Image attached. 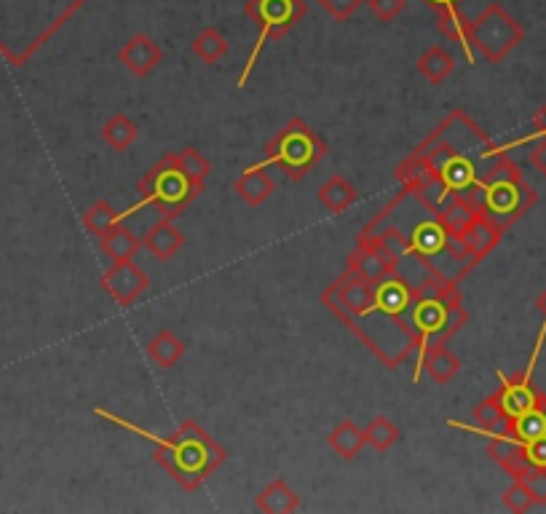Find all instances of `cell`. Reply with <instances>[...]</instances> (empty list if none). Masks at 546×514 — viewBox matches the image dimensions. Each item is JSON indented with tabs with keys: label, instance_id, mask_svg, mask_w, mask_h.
<instances>
[{
	"label": "cell",
	"instance_id": "obj_26",
	"mask_svg": "<svg viewBox=\"0 0 546 514\" xmlns=\"http://www.w3.org/2000/svg\"><path fill=\"white\" fill-rule=\"evenodd\" d=\"M364 6H370L375 19H381L383 25H391V22H397L407 9V0H367Z\"/></svg>",
	"mask_w": 546,
	"mask_h": 514
},
{
	"label": "cell",
	"instance_id": "obj_2",
	"mask_svg": "<svg viewBox=\"0 0 546 514\" xmlns=\"http://www.w3.org/2000/svg\"><path fill=\"white\" fill-rule=\"evenodd\" d=\"M94 415L113 423V426H121L126 432L137 434L142 440L153 442V458L182 490H199L228 458L223 445L207 429H201L196 421H182L174 429V434L158 437L137 423L124 421L121 415H113L105 407H94Z\"/></svg>",
	"mask_w": 546,
	"mask_h": 514
},
{
	"label": "cell",
	"instance_id": "obj_12",
	"mask_svg": "<svg viewBox=\"0 0 546 514\" xmlns=\"http://www.w3.org/2000/svg\"><path fill=\"white\" fill-rule=\"evenodd\" d=\"M233 191H236V196H239L247 207H263L265 201L273 196V191H276V183H273V177L265 172L263 166H249V169H244V172L236 177Z\"/></svg>",
	"mask_w": 546,
	"mask_h": 514
},
{
	"label": "cell",
	"instance_id": "obj_13",
	"mask_svg": "<svg viewBox=\"0 0 546 514\" xmlns=\"http://www.w3.org/2000/svg\"><path fill=\"white\" fill-rule=\"evenodd\" d=\"M255 506L265 514H292L300 509V496L287 485V480L268 482L255 496Z\"/></svg>",
	"mask_w": 546,
	"mask_h": 514
},
{
	"label": "cell",
	"instance_id": "obj_15",
	"mask_svg": "<svg viewBox=\"0 0 546 514\" xmlns=\"http://www.w3.org/2000/svg\"><path fill=\"white\" fill-rule=\"evenodd\" d=\"M316 199H319V204H322L330 215L338 217L343 215L346 209L354 207L356 199H359V191L351 185V180H348L346 175H332L330 180L319 188Z\"/></svg>",
	"mask_w": 546,
	"mask_h": 514
},
{
	"label": "cell",
	"instance_id": "obj_17",
	"mask_svg": "<svg viewBox=\"0 0 546 514\" xmlns=\"http://www.w3.org/2000/svg\"><path fill=\"white\" fill-rule=\"evenodd\" d=\"M100 249L102 255H108L113 263H126V260H134V255L140 252L142 239H137L124 223H118L105 236H100Z\"/></svg>",
	"mask_w": 546,
	"mask_h": 514
},
{
	"label": "cell",
	"instance_id": "obj_27",
	"mask_svg": "<svg viewBox=\"0 0 546 514\" xmlns=\"http://www.w3.org/2000/svg\"><path fill=\"white\" fill-rule=\"evenodd\" d=\"M335 22H348L367 0H316Z\"/></svg>",
	"mask_w": 546,
	"mask_h": 514
},
{
	"label": "cell",
	"instance_id": "obj_1",
	"mask_svg": "<svg viewBox=\"0 0 546 514\" xmlns=\"http://www.w3.org/2000/svg\"><path fill=\"white\" fill-rule=\"evenodd\" d=\"M447 426L490 440V458H496L514 480L530 482L541 504H546V394L528 410L504 418L496 429L482 432L461 421H447Z\"/></svg>",
	"mask_w": 546,
	"mask_h": 514
},
{
	"label": "cell",
	"instance_id": "obj_22",
	"mask_svg": "<svg viewBox=\"0 0 546 514\" xmlns=\"http://www.w3.org/2000/svg\"><path fill=\"white\" fill-rule=\"evenodd\" d=\"M174 164L180 166V172L188 180H191L196 188H204V183L209 180V175H212V164L207 161V156L201 153V150L196 148H185L180 150V153H172Z\"/></svg>",
	"mask_w": 546,
	"mask_h": 514
},
{
	"label": "cell",
	"instance_id": "obj_8",
	"mask_svg": "<svg viewBox=\"0 0 546 514\" xmlns=\"http://www.w3.org/2000/svg\"><path fill=\"white\" fill-rule=\"evenodd\" d=\"M100 287L116 300L118 306L129 308L148 292L150 276L137 263L126 260V263H113V268L102 274Z\"/></svg>",
	"mask_w": 546,
	"mask_h": 514
},
{
	"label": "cell",
	"instance_id": "obj_30",
	"mask_svg": "<svg viewBox=\"0 0 546 514\" xmlns=\"http://www.w3.org/2000/svg\"><path fill=\"white\" fill-rule=\"evenodd\" d=\"M536 308H538V314L544 316V322H546V290L536 298Z\"/></svg>",
	"mask_w": 546,
	"mask_h": 514
},
{
	"label": "cell",
	"instance_id": "obj_16",
	"mask_svg": "<svg viewBox=\"0 0 546 514\" xmlns=\"http://www.w3.org/2000/svg\"><path fill=\"white\" fill-rule=\"evenodd\" d=\"M364 429L354 421H340L330 434H327V448L340 458V461H354L364 450Z\"/></svg>",
	"mask_w": 546,
	"mask_h": 514
},
{
	"label": "cell",
	"instance_id": "obj_20",
	"mask_svg": "<svg viewBox=\"0 0 546 514\" xmlns=\"http://www.w3.org/2000/svg\"><path fill=\"white\" fill-rule=\"evenodd\" d=\"M439 19V33L445 35L447 41H453L461 46L464 57L469 65H474V46H472V35H469V19L461 14V11H447V14H437Z\"/></svg>",
	"mask_w": 546,
	"mask_h": 514
},
{
	"label": "cell",
	"instance_id": "obj_4",
	"mask_svg": "<svg viewBox=\"0 0 546 514\" xmlns=\"http://www.w3.org/2000/svg\"><path fill=\"white\" fill-rule=\"evenodd\" d=\"M327 156V145L303 118H290L265 145V158L255 166H279L290 183L306 180V175Z\"/></svg>",
	"mask_w": 546,
	"mask_h": 514
},
{
	"label": "cell",
	"instance_id": "obj_3",
	"mask_svg": "<svg viewBox=\"0 0 546 514\" xmlns=\"http://www.w3.org/2000/svg\"><path fill=\"white\" fill-rule=\"evenodd\" d=\"M477 207L482 217L493 228L506 231L520 217H525L536 204V191L522 180V172L506 156L496 158L482 175V183L477 188Z\"/></svg>",
	"mask_w": 546,
	"mask_h": 514
},
{
	"label": "cell",
	"instance_id": "obj_14",
	"mask_svg": "<svg viewBox=\"0 0 546 514\" xmlns=\"http://www.w3.org/2000/svg\"><path fill=\"white\" fill-rule=\"evenodd\" d=\"M185 340L172 330H158L153 338L148 340V357L153 359V365L161 367V370H172V367L180 365V359L185 357Z\"/></svg>",
	"mask_w": 546,
	"mask_h": 514
},
{
	"label": "cell",
	"instance_id": "obj_25",
	"mask_svg": "<svg viewBox=\"0 0 546 514\" xmlns=\"http://www.w3.org/2000/svg\"><path fill=\"white\" fill-rule=\"evenodd\" d=\"M501 504H504V509H509V512H530V509H536V506H541V498H538V493L533 490V485L525 480H514L509 488H506V493L501 496Z\"/></svg>",
	"mask_w": 546,
	"mask_h": 514
},
{
	"label": "cell",
	"instance_id": "obj_21",
	"mask_svg": "<svg viewBox=\"0 0 546 514\" xmlns=\"http://www.w3.org/2000/svg\"><path fill=\"white\" fill-rule=\"evenodd\" d=\"M191 54L196 59H201L204 65H217L220 59L228 54V38H225L217 27H204L196 38L191 41Z\"/></svg>",
	"mask_w": 546,
	"mask_h": 514
},
{
	"label": "cell",
	"instance_id": "obj_28",
	"mask_svg": "<svg viewBox=\"0 0 546 514\" xmlns=\"http://www.w3.org/2000/svg\"><path fill=\"white\" fill-rule=\"evenodd\" d=\"M530 161H533V166H536L546 180V137H538L536 148L530 150Z\"/></svg>",
	"mask_w": 546,
	"mask_h": 514
},
{
	"label": "cell",
	"instance_id": "obj_29",
	"mask_svg": "<svg viewBox=\"0 0 546 514\" xmlns=\"http://www.w3.org/2000/svg\"><path fill=\"white\" fill-rule=\"evenodd\" d=\"M429 9H434L437 14H447V11H458V6L464 3V0H423Z\"/></svg>",
	"mask_w": 546,
	"mask_h": 514
},
{
	"label": "cell",
	"instance_id": "obj_19",
	"mask_svg": "<svg viewBox=\"0 0 546 514\" xmlns=\"http://www.w3.org/2000/svg\"><path fill=\"white\" fill-rule=\"evenodd\" d=\"M100 137L110 150L124 153V150L132 148L134 142H137V137H140V126L134 124L129 116H124V113H116V116H110L108 121H105Z\"/></svg>",
	"mask_w": 546,
	"mask_h": 514
},
{
	"label": "cell",
	"instance_id": "obj_9",
	"mask_svg": "<svg viewBox=\"0 0 546 514\" xmlns=\"http://www.w3.org/2000/svg\"><path fill=\"white\" fill-rule=\"evenodd\" d=\"M118 62L137 78H148L156 73V67L164 62V49L158 46L150 35L137 33L121 46L118 51Z\"/></svg>",
	"mask_w": 546,
	"mask_h": 514
},
{
	"label": "cell",
	"instance_id": "obj_24",
	"mask_svg": "<svg viewBox=\"0 0 546 514\" xmlns=\"http://www.w3.org/2000/svg\"><path fill=\"white\" fill-rule=\"evenodd\" d=\"M118 223H124L121 212L110 207V201H94L86 212H83V225L89 228L94 236H105L110 228H116Z\"/></svg>",
	"mask_w": 546,
	"mask_h": 514
},
{
	"label": "cell",
	"instance_id": "obj_18",
	"mask_svg": "<svg viewBox=\"0 0 546 514\" xmlns=\"http://www.w3.org/2000/svg\"><path fill=\"white\" fill-rule=\"evenodd\" d=\"M418 73L431 83V86H442V83L455 73V57L445 46H431L418 57Z\"/></svg>",
	"mask_w": 546,
	"mask_h": 514
},
{
	"label": "cell",
	"instance_id": "obj_6",
	"mask_svg": "<svg viewBox=\"0 0 546 514\" xmlns=\"http://www.w3.org/2000/svg\"><path fill=\"white\" fill-rule=\"evenodd\" d=\"M308 14L306 0H247L244 3V17L252 22V27L257 30V38L252 43V51H249L247 62H244V70H241L236 86L244 89L249 81V75L255 70L257 59L263 54V49L271 41H282L284 35L290 33L292 27L300 25Z\"/></svg>",
	"mask_w": 546,
	"mask_h": 514
},
{
	"label": "cell",
	"instance_id": "obj_5",
	"mask_svg": "<svg viewBox=\"0 0 546 514\" xmlns=\"http://www.w3.org/2000/svg\"><path fill=\"white\" fill-rule=\"evenodd\" d=\"M137 193H140V201L121 212V217L134 215L142 207H156L161 217H177L182 209H188L193 201L199 199L204 188H196L188 177L182 175L180 166L174 164L172 153H169L145 172V177L137 183Z\"/></svg>",
	"mask_w": 546,
	"mask_h": 514
},
{
	"label": "cell",
	"instance_id": "obj_7",
	"mask_svg": "<svg viewBox=\"0 0 546 514\" xmlns=\"http://www.w3.org/2000/svg\"><path fill=\"white\" fill-rule=\"evenodd\" d=\"M469 35H472L474 51H480L490 65L504 62L525 41L522 25L501 3H488V9H482L469 22Z\"/></svg>",
	"mask_w": 546,
	"mask_h": 514
},
{
	"label": "cell",
	"instance_id": "obj_23",
	"mask_svg": "<svg viewBox=\"0 0 546 514\" xmlns=\"http://www.w3.org/2000/svg\"><path fill=\"white\" fill-rule=\"evenodd\" d=\"M364 440L378 453H389L394 445L399 442V429L397 423L386 418V415H375L373 421L364 426Z\"/></svg>",
	"mask_w": 546,
	"mask_h": 514
},
{
	"label": "cell",
	"instance_id": "obj_11",
	"mask_svg": "<svg viewBox=\"0 0 546 514\" xmlns=\"http://www.w3.org/2000/svg\"><path fill=\"white\" fill-rule=\"evenodd\" d=\"M185 244V236L174 225V217H161L158 223H153L148 228V233L142 236V247L148 249L150 255L156 260H172L177 252Z\"/></svg>",
	"mask_w": 546,
	"mask_h": 514
},
{
	"label": "cell",
	"instance_id": "obj_10",
	"mask_svg": "<svg viewBox=\"0 0 546 514\" xmlns=\"http://www.w3.org/2000/svg\"><path fill=\"white\" fill-rule=\"evenodd\" d=\"M423 370L429 373L431 381L439 383V386H445V383H450L455 375L461 373V359L447 349V343L434 340V343H429V346L418 354V367H415L413 375L415 383L421 381Z\"/></svg>",
	"mask_w": 546,
	"mask_h": 514
}]
</instances>
